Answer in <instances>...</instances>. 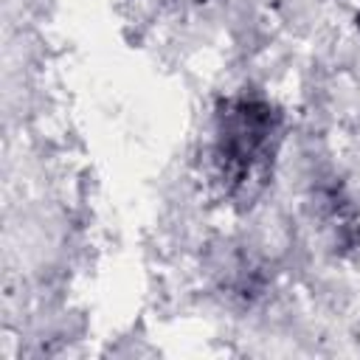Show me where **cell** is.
I'll return each instance as SVG.
<instances>
[{
  "mask_svg": "<svg viewBox=\"0 0 360 360\" xmlns=\"http://www.w3.org/2000/svg\"><path fill=\"white\" fill-rule=\"evenodd\" d=\"M284 138L281 110L262 96L219 101L211 141L202 152V174L211 191L228 202H250L273 174Z\"/></svg>",
  "mask_w": 360,
  "mask_h": 360,
  "instance_id": "1",
  "label": "cell"
}]
</instances>
